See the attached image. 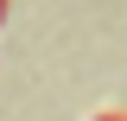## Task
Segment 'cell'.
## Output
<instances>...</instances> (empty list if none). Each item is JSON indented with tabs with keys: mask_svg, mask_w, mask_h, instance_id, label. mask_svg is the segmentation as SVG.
<instances>
[{
	"mask_svg": "<svg viewBox=\"0 0 127 121\" xmlns=\"http://www.w3.org/2000/svg\"><path fill=\"white\" fill-rule=\"evenodd\" d=\"M95 121H127V108H108V115H95Z\"/></svg>",
	"mask_w": 127,
	"mask_h": 121,
	"instance_id": "cell-1",
	"label": "cell"
},
{
	"mask_svg": "<svg viewBox=\"0 0 127 121\" xmlns=\"http://www.w3.org/2000/svg\"><path fill=\"white\" fill-rule=\"evenodd\" d=\"M0 19H6V0H0Z\"/></svg>",
	"mask_w": 127,
	"mask_h": 121,
	"instance_id": "cell-2",
	"label": "cell"
}]
</instances>
